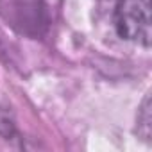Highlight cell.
I'll return each instance as SVG.
<instances>
[{
	"instance_id": "6da1fadb",
	"label": "cell",
	"mask_w": 152,
	"mask_h": 152,
	"mask_svg": "<svg viewBox=\"0 0 152 152\" xmlns=\"http://www.w3.org/2000/svg\"><path fill=\"white\" fill-rule=\"evenodd\" d=\"M0 15L18 34L39 39L52 25V13L47 0H0Z\"/></svg>"
},
{
	"instance_id": "7a4b0ae2",
	"label": "cell",
	"mask_w": 152,
	"mask_h": 152,
	"mask_svg": "<svg viewBox=\"0 0 152 152\" xmlns=\"http://www.w3.org/2000/svg\"><path fill=\"white\" fill-rule=\"evenodd\" d=\"M113 25L120 38L150 45V0H115Z\"/></svg>"
},
{
	"instance_id": "3957f363",
	"label": "cell",
	"mask_w": 152,
	"mask_h": 152,
	"mask_svg": "<svg viewBox=\"0 0 152 152\" xmlns=\"http://www.w3.org/2000/svg\"><path fill=\"white\" fill-rule=\"evenodd\" d=\"M138 134L145 141H150V99L148 95L145 97L140 115H138Z\"/></svg>"
},
{
	"instance_id": "277c9868",
	"label": "cell",
	"mask_w": 152,
	"mask_h": 152,
	"mask_svg": "<svg viewBox=\"0 0 152 152\" xmlns=\"http://www.w3.org/2000/svg\"><path fill=\"white\" fill-rule=\"evenodd\" d=\"M0 136L6 140H13L16 136V125L7 107H0Z\"/></svg>"
}]
</instances>
